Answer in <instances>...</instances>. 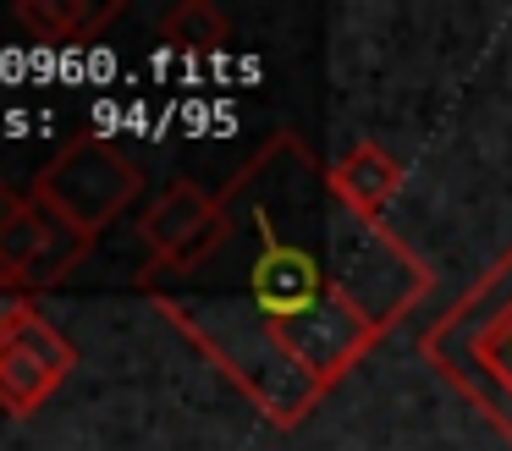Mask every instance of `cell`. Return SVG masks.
<instances>
[{
  "mask_svg": "<svg viewBox=\"0 0 512 451\" xmlns=\"http://www.w3.org/2000/svg\"><path fill=\"white\" fill-rule=\"evenodd\" d=\"M221 204L232 226L254 231V314L325 391H336L435 286L430 264L386 220H358L336 204L325 165L298 132H276L221 187Z\"/></svg>",
  "mask_w": 512,
  "mask_h": 451,
  "instance_id": "cell-1",
  "label": "cell"
},
{
  "mask_svg": "<svg viewBox=\"0 0 512 451\" xmlns=\"http://www.w3.org/2000/svg\"><path fill=\"white\" fill-rule=\"evenodd\" d=\"M155 308L166 325H177L237 391L248 396V407L270 418L276 429H298L314 407L325 402V385L281 347V336L254 314L248 297H177L155 292Z\"/></svg>",
  "mask_w": 512,
  "mask_h": 451,
  "instance_id": "cell-2",
  "label": "cell"
},
{
  "mask_svg": "<svg viewBox=\"0 0 512 451\" xmlns=\"http://www.w3.org/2000/svg\"><path fill=\"white\" fill-rule=\"evenodd\" d=\"M419 352L485 424L512 440V248L424 325Z\"/></svg>",
  "mask_w": 512,
  "mask_h": 451,
  "instance_id": "cell-3",
  "label": "cell"
},
{
  "mask_svg": "<svg viewBox=\"0 0 512 451\" xmlns=\"http://www.w3.org/2000/svg\"><path fill=\"white\" fill-rule=\"evenodd\" d=\"M144 193V171L138 160H127L116 143H105L100 132H78L67 138L45 165H39L28 198H39L45 209H56L72 231L100 237L111 220H122V209Z\"/></svg>",
  "mask_w": 512,
  "mask_h": 451,
  "instance_id": "cell-4",
  "label": "cell"
},
{
  "mask_svg": "<svg viewBox=\"0 0 512 451\" xmlns=\"http://www.w3.org/2000/svg\"><path fill=\"white\" fill-rule=\"evenodd\" d=\"M138 242H144V253H149L144 281H155V270L188 275V270H199V264H210L215 253L232 242V215H226L221 193H210V187L182 176V182H171L166 193L144 209Z\"/></svg>",
  "mask_w": 512,
  "mask_h": 451,
  "instance_id": "cell-5",
  "label": "cell"
},
{
  "mask_svg": "<svg viewBox=\"0 0 512 451\" xmlns=\"http://www.w3.org/2000/svg\"><path fill=\"white\" fill-rule=\"evenodd\" d=\"M89 248L94 242L83 231H72L56 209H45L39 198L23 193V209L0 231V292H17V297L50 292L89 259Z\"/></svg>",
  "mask_w": 512,
  "mask_h": 451,
  "instance_id": "cell-6",
  "label": "cell"
},
{
  "mask_svg": "<svg viewBox=\"0 0 512 451\" xmlns=\"http://www.w3.org/2000/svg\"><path fill=\"white\" fill-rule=\"evenodd\" d=\"M72 369H78V347L45 314H34L23 330L0 341V413L34 418Z\"/></svg>",
  "mask_w": 512,
  "mask_h": 451,
  "instance_id": "cell-7",
  "label": "cell"
},
{
  "mask_svg": "<svg viewBox=\"0 0 512 451\" xmlns=\"http://www.w3.org/2000/svg\"><path fill=\"white\" fill-rule=\"evenodd\" d=\"M325 182H331L336 204H342L347 215H358V220H386V209H391V198L402 193L408 171H402V160L386 149V143L364 138V143L342 149L331 165H325Z\"/></svg>",
  "mask_w": 512,
  "mask_h": 451,
  "instance_id": "cell-8",
  "label": "cell"
},
{
  "mask_svg": "<svg viewBox=\"0 0 512 451\" xmlns=\"http://www.w3.org/2000/svg\"><path fill=\"white\" fill-rule=\"evenodd\" d=\"M122 17V0H17V22L45 44H89Z\"/></svg>",
  "mask_w": 512,
  "mask_h": 451,
  "instance_id": "cell-9",
  "label": "cell"
},
{
  "mask_svg": "<svg viewBox=\"0 0 512 451\" xmlns=\"http://www.w3.org/2000/svg\"><path fill=\"white\" fill-rule=\"evenodd\" d=\"M160 39L177 44V50H221V44H232V22L210 0H177L160 17Z\"/></svg>",
  "mask_w": 512,
  "mask_h": 451,
  "instance_id": "cell-10",
  "label": "cell"
},
{
  "mask_svg": "<svg viewBox=\"0 0 512 451\" xmlns=\"http://www.w3.org/2000/svg\"><path fill=\"white\" fill-rule=\"evenodd\" d=\"M34 297H17V292H0V341L12 336V330H23L28 319H34Z\"/></svg>",
  "mask_w": 512,
  "mask_h": 451,
  "instance_id": "cell-11",
  "label": "cell"
},
{
  "mask_svg": "<svg viewBox=\"0 0 512 451\" xmlns=\"http://www.w3.org/2000/svg\"><path fill=\"white\" fill-rule=\"evenodd\" d=\"M17 209H23V193H12V187H6V176H0V231H6V220H12Z\"/></svg>",
  "mask_w": 512,
  "mask_h": 451,
  "instance_id": "cell-12",
  "label": "cell"
}]
</instances>
